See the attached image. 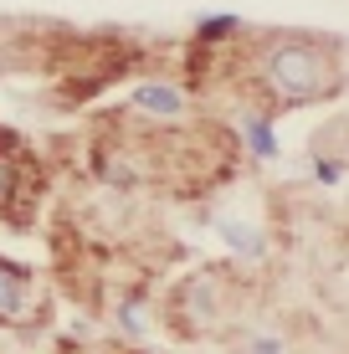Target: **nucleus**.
Returning a JSON list of instances; mask_svg holds the SVG:
<instances>
[{
	"label": "nucleus",
	"mask_w": 349,
	"mask_h": 354,
	"mask_svg": "<svg viewBox=\"0 0 349 354\" xmlns=\"http://www.w3.org/2000/svg\"><path fill=\"white\" fill-rule=\"evenodd\" d=\"M267 82L283 93V103H314L319 93H329L339 82V67L329 52H319L308 41H283L267 52Z\"/></svg>",
	"instance_id": "nucleus-1"
},
{
	"label": "nucleus",
	"mask_w": 349,
	"mask_h": 354,
	"mask_svg": "<svg viewBox=\"0 0 349 354\" xmlns=\"http://www.w3.org/2000/svg\"><path fill=\"white\" fill-rule=\"evenodd\" d=\"M21 303H26V277L0 262V308H21Z\"/></svg>",
	"instance_id": "nucleus-2"
},
{
	"label": "nucleus",
	"mask_w": 349,
	"mask_h": 354,
	"mask_svg": "<svg viewBox=\"0 0 349 354\" xmlns=\"http://www.w3.org/2000/svg\"><path fill=\"white\" fill-rule=\"evenodd\" d=\"M134 103H139V108H154V113H180V97H175L170 88H139Z\"/></svg>",
	"instance_id": "nucleus-3"
}]
</instances>
